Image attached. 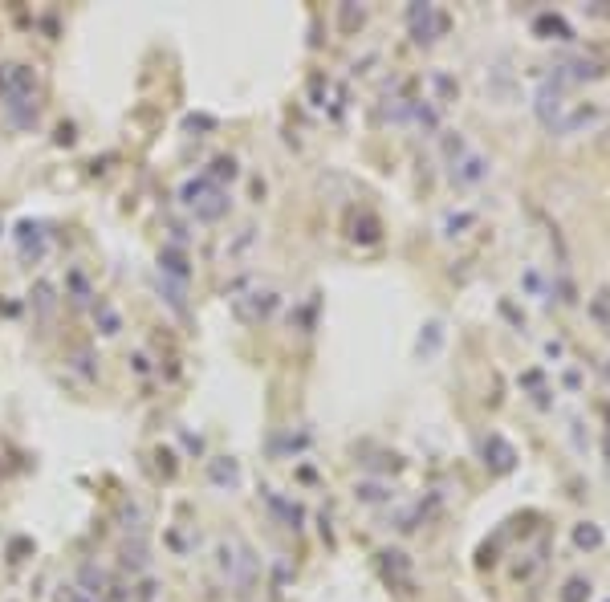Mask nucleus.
Masks as SVG:
<instances>
[{"mask_svg": "<svg viewBox=\"0 0 610 602\" xmlns=\"http://www.w3.org/2000/svg\"><path fill=\"white\" fill-rule=\"evenodd\" d=\"M0 98H4V106L17 114V118L25 106L37 110V69L33 65H25V62L0 65Z\"/></svg>", "mask_w": 610, "mask_h": 602, "instance_id": "f257e3e1", "label": "nucleus"}, {"mask_svg": "<svg viewBox=\"0 0 610 602\" xmlns=\"http://www.w3.org/2000/svg\"><path fill=\"white\" fill-rule=\"evenodd\" d=\"M407 21H411L415 41H435V37L447 29V16L435 13L431 4H411V8H407Z\"/></svg>", "mask_w": 610, "mask_h": 602, "instance_id": "f03ea898", "label": "nucleus"}, {"mask_svg": "<svg viewBox=\"0 0 610 602\" xmlns=\"http://www.w3.org/2000/svg\"><path fill=\"white\" fill-rule=\"evenodd\" d=\"M236 175H240V171H236V159H232V155L212 159V171H208V179H212V183H220V179H228V183H232Z\"/></svg>", "mask_w": 610, "mask_h": 602, "instance_id": "7ed1b4c3", "label": "nucleus"}, {"mask_svg": "<svg viewBox=\"0 0 610 602\" xmlns=\"http://www.w3.org/2000/svg\"><path fill=\"white\" fill-rule=\"evenodd\" d=\"M269 309H273V293H257V318H264ZM236 318L252 322V309H248V306H236Z\"/></svg>", "mask_w": 610, "mask_h": 602, "instance_id": "20e7f679", "label": "nucleus"}, {"mask_svg": "<svg viewBox=\"0 0 610 602\" xmlns=\"http://www.w3.org/2000/svg\"><path fill=\"white\" fill-rule=\"evenodd\" d=\"M561 598H565V602H586V598H590V582H586V578H570Z\"/></svg>", "mask_w": 610, "mask_h": 602, "instance_id": "39448f33", "label": "nucleus"}, {"mask_svg": "<svg viewBox=\"0 0 610 602\" xmlns=\"http://www.w3.org/2000/svg\"><path fill=\"white\" fill-rule=\"evenodd\" d=\"M590 313L610 330V293H598V297H594V301H590Z\"/></svg>", "mask_w": 610, "mask_h": 602, "instance_id": "423d86ee", "label": "nucleus"}, {"mask_svg": "<svg viewBox=\"0 0 610 602\" xmlns=\"http://www.w3.org/2000/svg\"><path fill=\"white\" fill-rule=\"evenodd\" d=\"M159 265H163L167 273H175V277H187V269H183V257H180V253H163V257H159Z\"/></svg>", "mask_w": 610, "mask_h": 602, "instance_id": "0eeeda50", "label": "nucleus"}, {"mask_svg": "<svg viewBox=\"0 0 610 602\" xmlns=\"http://www.w3.org/2000/svg\"><path fill=\"white\" fill-rule=\"evenodd\" d=\"M598 541H602V533H598L594 525H582V529H577V545H590V550H594Z\"/></svg>", "mask_w": 610, "mask_h": 602, "instance_id": "6e6552de", "label": "nucleus"}, {"mask_svg": "<svg viewBox=\"0 0 610 602\" xmlns=\"http://www.w3.org/2000/svg\"><path fill=\"white\" fill-rule=\"evenodd\" d=\"M98 313H102V325H106L102 334H118V313H115V309H106V306H102Z\"/></svg>", "mask_w": 610, "mask_h": 602, "instance_id": "1a4fd4ad", "label": "nucleus"}]
</instances>
